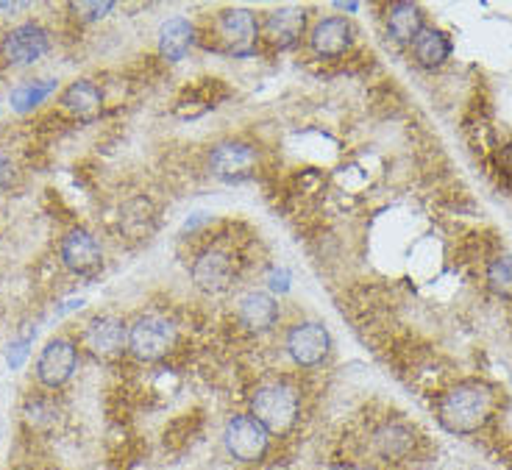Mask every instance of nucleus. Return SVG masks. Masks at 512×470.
Returning <instances> with one entry per match:
<instances>
[{"mask_svg": "<svg viewBox=\"0 0 512 470\" xmlns=\"http://www.w3.org/2000/svg\"><path fill=\"white\" fill-rule=\"evenodd\" d=\"M496 393L485 382H460L448 387L437 401V420L451 434H476L493 418Z\"/></svg>", "mask_w": 512, "mask_h": 470, "instance_id": "obj_1", "label": "nucleus"}, {"mask_svg": "<svg viewBox=\"0 0 512 470\" xmlns=\"http://www.w3.org/2000/svg\"><path fill=\"white\" fill-rule=\"evenodd\" d=\"M251 418L268 434H284L298 418V393L287 384H265L251 398Z\"/></svg>", "mask_w": 512, "mask_h": 470, "instance_id": "obj_2", "label": "nucleus"}, {"mask_svg": "<svg viewBox=\"0 0 512 470\" xmlns=\"http://www.w3.org/2000/svg\"><path fill=\"white\" fill-rule=\"evenodd\" d=\"M128 351L142 362H156L170 351L173 345V329L170 323L156 315H142L128 326Z\"/></svg>", "mask_w": 512, "mask_h": 470, "instance_id": "obj_3", "label": "nucleus"}, {"mask_svg": "<svg viewBox=\"0 0 512 470\" xmlns=\"http://www.w3.org/2000/svg\"><path fill=\"white\" fill-rule=\"evenodd\" d=\"M223 445L237 462H256L268 454L270 434L251 415H234L223 429Z\"/></svg>", "mask_w": 512, "mask_h": 470, "instance_id": "obj_4", "label": "nucleus"}, {"mask_svg": "<svg viewBox=\"0 0 512 470\" xmlns=\"http://www.w3.org/2000/svg\"><path fill=\"white\" fill-rule=\"evenodd\" d=\"M51 51V34L39 23H23L6 31V37L0 42V53L9 64L26 67V64L39 62L45 53Z\"/></svg>", "mask_w": 512, "mask_h": 470, "instance_id": "obj_5", "label": "nucleus"}, {"mask_svg": "<svg viewBox=\"0 0 512 470\" xmlns=\"http://www.w3.org/2000/svg\"><path fill=\"white\" fill-rule=\"evenodd\" d=\"M78 365V348L67 337H53L42 348L37 359V379L42 387L56 390L62 384L70 382V376L76 373Z\"/></svg>", "mask_w": 512, "mask_h": 470, "instance_id": "obj_6", "label": "nucleus"}, {"mask_svg": "<svg viewBox=\"0 0 512 470\" xmlns=\"http://www.w3.org/2000/svg\"><path fill=\"white\" fill-rule=\"evenodd\" d=\"M329 345H332L329 331L323 329L320 323H298L287 334V351L304 368L320 365L326 359V354H329Z\"/></svg>", "mask_w": 512, "mask_h": 470, "instance_id": "obj_7", "label": "nucleus"}, {"mask_svg": "<svg viewBox=\"0 0 512 470\" xmlns=\"http://www.w3.org/2000/svg\"><path fill=\"white\" fill-rule=\"evenodd\" d=\"M256 162V148L245 145V142H220L218 148L212 151V173L223 181H243L254 173Z\"/></svg>", "mask_w": 512, "mask_h": 470, "instance_id": "obj_8", "label": "nucleus"}, {"mask_svg": "<svg viewBox=\"0 0 512 470\" xmlns=\"http://www.w3.org/2000/svg\"><path fill=\"white\" fill-rule=\"evenodd\" d=\"M128 340V329L123 326V320L115 315H98L87 323L84 329V345L90 348L92 354L109 359L123 351V345Z\"/></svg>", "mask_w": 512, "mask_h": 470, "instance_id": "obj_9", "label": "nucleus"}, {"mask_svg": "<svg viewBox=\"0 0 512 470\" xmlns=\"http://www.w3.org/2000/svg\"><path fill=\"white\" fill-rule=\"evenodd\" d=\"M62 262L67 270H73L78 276H90L101 267V245L92 237L90 231L73 229L62 240Z\"/></svg>", "mask_w": 512, "mask_h": 470, "instance_id": "obj_10", "label": "nucleus"}, {"mask_svg": "<svg viewBox=\"0 0 512 470\" xmlns=\"http://www.w3.org/2000/svg\"><path fill=\"white\" fill-rule=\"evenodd\" d=\"M373 445H376V451H379L382 459H387V462H401V459H407L415 451L418 434L404 420H387L373 434Z\"/></svg>", "mask_w": 512, "mask_h": 470, "instance_id": "obj_11", "label": "nucleus"}, {"mask_svg": "<svg viewBox=\"0 0 512 470\" xmlns=\"http://www.w3.org/2000/svg\"><path fill=\"white\" fill-rule=\"evenodd\" d=\"M192 279L204 293H223L234 281V262L223 251H206L192 265Z\"/></svg>", "mask_w": 512, "mask_h": 470, "instance_id": "obj_12", "label": "nucleus"}, {"mask_svg": "<svg viewBox=\"0 0 512 470\" xmlns=\"http://www.w3.org/2000/svg\"><path fill=\"white\" fill-rule=\"evenodd\" d=\"M351 39H354V28L343 17H329V20H320L318 26L312 28L309 42H312V51L326 59H334L340 53H346L351 48Z\"/></svg>", "mask_w": 512, "mask_h": 470, "instance_id": "obj_13", "label": "nucleus"}, {"mask_svg": "<svg viewBox=\"0 0 512 470\" xmlns=\"http://www.w3.org/2000/svg\"><path fill=\"white\" fill-rule=\"evenodd\" d=\"M220 39L229 45L231 53H248L254 48L256 42V17L245 9H229V12L220 14L218 20Z\"/></svg>", "mask_w": 512, "mask_h": 470, "instance_id": "obj_14", "label": "nucleus"}, {"mask_svg": "<svg viewBox=\"0 0 512 470\" xmlns=\"http://www.w3.org/2000/svg\"><path fill=\"white\" fill-rule=\"evenodd\" d=\"M304 26H307V14L301 9H276L265 20V37L276 48H293L304 34Z\"/></svg>", "mask_w": 512, "mask_h": 470, "instance_id": "obj_15", "label": "nucleus"}, {"mask_svg": "<svg viewBox=\"0 0 512 470\" xmlns=\"http://www.w3.org/2000/svg\"><path fill=\"white\" fill-rule=\"evenodd\" d=\"M101 103V87H98L95 81H90V78L73 81V84L62 92L64 112H70V115L78 117V120H92V117H98Z\"/></svg>", "mask_w": 512, "mask_h": 470, "instance_id": "obj_16", "label": "nucleus"}, {"mask_svg": "<svg viewBox=\"0 0 512 470\" xmlns=\"http://www.w3.org/2000/svg\"><path fill=\"white\" fill-rule=\"evenodd\" d=\"M192 42H195V28L184 17H170L159 28V53L167 62H181L192 48Z\"/></svg>", "mask_w": 512, "mask_h": 470, "instance_id": "obj_17", "label": "nucleus"}, {"mask_svg": "<svg viewBox=\"0 0 512 470\" xmlns=\"http://www.w3.org/2000/svg\"><path fill=\"white\" fill-rule=\"evenodd\" d=\"M412 53H415V62L421 67L435 70L440 64H446V59L451 56V39L440 28H423L412 42Z\"/></svg>", "mask_w": 512, "mask_h": 470, "instance_id": "obj_18", "label": "nucleus"}, {"mask_svg": "<svg viewBox=\"0 0 512 470\" xmlns=\"http://www.w3.org/2000/svg\"><path fill=\"white\" fill-rule=\"evenodd\" d=\"M279 318V304L268 293H248L240 301V320L251 331H268Z\"/></svg>", "mask_w": 512, "mask_h": 470, "instance_id": "obj_19", "label": "nucleus"}, {"mask_svg": "<svg viewBox=\"0 0 512 470\" xmlns=\"http://www.w3.org/2000/svg\"><path fill=\"white\" fill-rule=\"evenodd\" d=\"M387 31L396 42H415L423 31V12L415 3H393L387 9Z\"/></svg>", "mask_w": 512, "mask_h": 470, "instance_id": "obj_20", "label": "nucleus"}, {"mask_svg": "<svg viewBox=\"0 0 512 470\" xmlns=\"http://www.w3.org/2000/svg\"><path fill=\"white\" fill-rule=\"evenodd\" d=\"M56 89V81H28L12 92V106L17 112H28L37 103H42Z\"/></svg>", "mask_w": 512, "mask_h": 470, "instance_id": "obj_21", "label": "nucleus"}, {"mask_svg": "<svg viewBox=\"0 0 512 470\" xmlns=\"http://www.w3.org/2000/svg\"><path fill=\"white\" fill-rule=\"evenodd\" d=\"M487 284L501 298H512V256H496L487 265Z\"/></svg>", "mask_w": 512, "mask_h": 470, "instance_id": "obj_22", "label": "nucleus"}, {"mask_svg": "<svg viewBox=\"0 0 512 470\" xmlns=\"http://www.w3.org/2000/svg\"><path fill=\"white\" fill-rule=\"evenodd\" d=\"M73 12H76L78 20H84V23H95V20H101L106 14L115 9V3H109V0H103V3H73L70 6Z\"/></svg>", "mask_w": 512, "mask_h": 470, "instance_id": "obj_23", "label": "nucleus"}, {"mask_svg": "<svg viewBox=\"0 0 512 470\" xmlns=\"http://www.w3.org/2000/svg\"><path fill=\"white\" fill-rule=\"evenodd\" d=\"M28 345H31V340H17V343L9 345V351H6V362H9V368L12 370L23 368V362L28 359Z\"/></svg>", "mask_w": 512, "mask_h": 470, "instance_id": "obj_24", "label": "nucleus"}, {"mask_svg": "<svg viewBox=\"0 0 512 470\" xmlns=\"http://www.w3.org/2000/svg\"><path fill=\"white\" fill-rule=\"evenodd\" d=\"M496 170L512 184V142H507V145L496 153Z\"/></svg>", "mask_w": 512, "mask_h": 470, "instance_id": "obj_25", "label": "nucleus"}, {"mask_svg": "<svg viewBox=\"0 0 512 470\" xmlns=\"http://www.w3.org/2000/svg\"><path fill=\"white\" fill-rule=\"evenodd\" d=\"M14 184V165L6 159V156H0V192L9 190Z\"/></svg>", "mask_w": 512, "mask_h": 470, "instance_id": "obj_26", "label": "nucleus"}, {"mask_svg": "<svg viewBox=\"0 0 512 470\" xmlns=\"http://www.w3.org/2000/svg\"><path fill=\"white\" fill-rule=\"evenodd\" d=\"M23 3H0V12H20Z\"/></svg>", "mask_w": 512, "mask_h": 470, "instance_id": "obj_27", "label": "nucleus"}, {"mask_svg": "<svg viewBox=\"0 0 512 470\" xmlns=\"http://www.w3.org/2000/svg\"><path fill=\"white\" fill-rule=\"evenodd\" d=\"M471 470H482V468H471Z\"/></svg>", "mask_w": 512, "mask_h": 470, "instance_id": "obj_28", "label": "nucleus"}]
</instances>
